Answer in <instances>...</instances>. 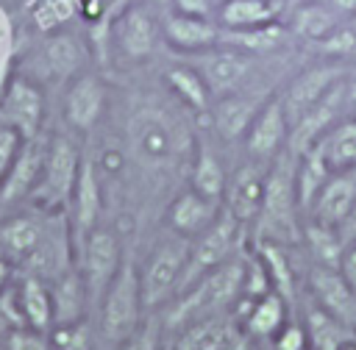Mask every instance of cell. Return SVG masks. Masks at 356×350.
<instances>
[{"instance_id":"cell-38","label":"cell","mask_w":356,"mask_h":350,"mask_svg":"<svg viewBox=\"0 0 356 350\" xmlns=\"http://www.w3.org/2000/svg\"><path fill=\"white\" fill-rule=\"evenodd\" d=\"M300 239L309 244V253L314 258V264H323V267H334L339 269V258H342V250H345V242L339 236L337 228L331 225H323V222H314L309 219Z\"/></svg>"},{"instance_id":"cell-7","label":"cell","mask_w":356,"mask_h":350,"mask_svg":"<svg viewBox=\"0 0 356 350\" xmlns=\"http://www.w3.org/2000/svg\"><path fill=\"white\" fill-rule=\"evenodd\" d=\"M0 122L11 125L22 139H33L44 128V92L25 72H14L0 89Z\"/></svg>"},{"instance_id":"cell-49","label":"cell","mask_w":356,"mask_h":350,"mask_svg":"<svg viewBox=\"0 0 356 350\" xmlns=\"http://www.w3.org/2000/svg\"><path fill=\"white\" fill-rule=\"evenodd\" d=\"M11 281H14V264L6 261V258H0V292H3Z\"/></svg>"},{"instance_id":"cell-50","label":"cell","mask_w":356,"mask_h":350,"mask_svg":"<svg viewBox=\"0 0 356 350\" xmlns=\"http://www.w3.org/2000/svg\"><path fill=\"white\" fill-rule=\"evenodd\" d=\"M345 100L348 103H356V69L353 72H345Z\"/></svg>"},{"instance_id":"cell-14","label":"cell","mask_w":356,"mask_h":350,"mask_svg":"<svg viewBox=\"0 0 356 350\" xmlns=\"http://www.w3.org/2000/svg\"><path fill=\"white\" fill-rule=\"evenodd\" d=\"M289 133V122L284 114V103L281 94L267 97V103L259 108L256 119L250 122L248 133H245V150L253 161L270 164L284 147H286V136Z\"/></svg>"},{"instance_id":"cell-31","label":"cell","mask_w":356,"mask_h":350,"mask_svg":"<svg viewBox=\"0 0 356 350\" xmlns=\"http://www.w3.org/2000/svg\"><path fill=\"white\" fill-rule=\"evenodd\" d=\"M331 178V167L325 164V156L320 150V144L298 153V164H295V192H298V208L300 214L309 211V206L314 203L317 192L323 189V183Z\"/></svg>"},{"instance_id":"cell-47","label":"cell","mask_w":356,"mask_h":350,"mask_svg":"<svg viewBox=\"0 0 356 350\" xmlns=\"http://www.w3.org/2000/svg\"><path fill=\"white\" fill-rule=\"evenodd\" d=\"M337 231H339V236H342V242H345V244H356V206H353V208H350V214L339 222V228H337Z\"/></svg>"},{"instance_id":"cell-13","label":"cell","mask_w":356,"mask_h":350,"mask_svg":"<svg viewBox=\"0 0 356 350\" xmlns=\"http://www.w3.org/2000/svg\"><path fill=\"white\" fill-rule=\"evenodd\" d=\"M348 69L339 67L337 61H325V64H314V67H306L300 75H295L289 81V86L281 92V103H284V114H286V122L289 128L345 75Z\"/></svg>"},{"instance_id":"cell-54","label":"cell","mask_w":356,"mask_h":350,"mask_svg":"<svg viewBox=\"0 0 356 350\" xmlns=\"http://www.w3.org/2000/svg\"><path fill=\"white\" fill-rule=\"evenodd\" d=\"M306 350H312V347H306Z\"/></svg>"},{"instance_id":"cell-41","label":"cell","mask_w":356,"mask_h":350,"mask_svg":"<svg viewBox=\"0 0 356 350\" xmlns=\"http://www.w3.org/2000/svg\"><path fill=\"white\" fill-rule=\"evenodd\" d=\"M0 350H53V347H50V336L44 331L17 328L0 342Z\"/></svg>"},{"instance_id":"cell-11","label":"cell","mask_w":356,"mask_h":350,"mask_svg":"<svg viewBox=\"0 0 356 350\" xmlns=\"http://www.w3.org/2000/svg\"><path fill=\"white\" fill-rule=\"evenodd\" d=\"M64 122L78 131V133H89L95 131V125L100 122L103 111H106V83L100 75L95 72H78L67 92H64Z\"/></svg>"},{"instance_id":"cell-4","label":"cell","mask_w":356,"mask_h":350,"mask_svg":"<svg viewBox=\"0 0 356 350\" xmlns=\"http://www.w3.org/2000/svg\"><path fill=\"white\" fill-rule=\"evenodd\" d=\"M81 161H83V153L72 136H67V133L47 136L44 167H42L39 183L31 194V206L39 211H47V214H61L70 206Z\"/></svg>"},{"instance_id":"cell-16","label":"cell","mask_w":356,"mask_h":350,"mask_svg":"<svg viewBox=\"0 0 356 350\" xmlns=\"http://www.w3.org/2000/svg\"><path fill=\"white\" fill-rule=\"evenodd\" d=\"M111 36L117 50L125 58H147L156 50V42L161 36V22L153 17L147 6H128L111 25Z\"/></svg>"},{"instance_id":"cell-21","label":"cell","mask_w":356,"mask_h":350,"mask_svg":"<svg viewBox=\"0 0 356 350\" xmlns=\"http://www.w3.org/2000/svg\"><path fill=\"white\" fill-rule=\"evenodd\" d=\"M267 103V94H248V92H228L211 100V125L222 142H236L248 133L250 122L256 119L259 108Z\"/></svg>"},{"instance_id":"cell-53","label":"cell","mask_w":356,"mask_h":350,"mask_svg":"<svg viewBox=\"0 0 356 350\" xmlns=\"http://www.w3.org/2000/svg\"><path fill=\"white\" fill-rule=\"evenodd\" d=\"M0 258H3V250H0Z\"/></svg>"},{"instance_id":"cell-51","label":"cell","mask_w":356,"mask_h":350,"mask_svg":"<svg viewBox=\"0 0 356 350\" xmlns=\"http://www.w3.org/2000/svg\"><path fill=\"white\" fill-rule=\"evenodd\" d=\"M339 350H356V342H353V339H348V342H345Z\"/></svg>"},{"instance_id":"cell-20","label":"cell","mask_w":356,"mask_h":350,"mask_svg":"<svg viewBox=\"0 0 356 350\" xmlns=\"http://www.w3.org/2000/svg\"><path fill=\"white\" fill-rule=\"evenodd\" d=\"M161 39L178 53H203L222 42V28L214 22V17L170 11L161 19Z\"/></svg>"},{"instance_id":"cell-3","label":"cell","mask_w":356,"mask_h":350,"mask_svg":"<svg viewBox=\"0 0 356 350\" xmlns=\"http://www.w3.org/2000/svg\"><path fill=\"white\" fill-rule=\"evenodd\" d=\"M142 311H145V303H142V289H139V269L125 256L97 306L100 339L108 347L122 344L128 336H134L142 328Z\"/></svg>"},{"instance_id":"cell-19","label":"cell","mask_w":356,"mask_h":350,"mask_svg":"<svg viewBox=\"0 0 356 350\" xmlns=\"http://www.w3.org/2000/svg\"><path fill=\"white\" fill-rule=\"evenodd\" d=\"M47 219L50 214L47 211H17L11 217H6L0 222V250H3V258L11 261L14 267H19L47 236Z\"/></svg>"},{"instance_id":"cell-45","label":"cell","mask_w":356,"mask_h":350,"mask_svg":"<svg viewBox=\"0 0 356 350\" xmlns=\"http://www.w3.org/2000/svg\"><path fill=\"white\" fill-rule=\"evenodd\" d=\"M172 11L192 14V17H214V3L211 0H172Z\"/></svg>"},{"instance_id":"cell-18","label":"cell","mask_w":356,"mask_h":350,"mask_svg":"<svg viewBox=\"0 0 356 350\" xmlns=\"http://www.w3.org/2000/svg\"><path fill=\"white\" fill-rule=\"evenodd\" d=\"M267 167L261 161H245L236 167V172L225 183V211L239 222L250 225L259 217L261 197H264V181H267Z\"/></svg>"},{"instance_id":"cell-44","label":"cell","mask_w":356,"mask_h":350,"mask_svg":"<svg viewBox=\"0 0 356 350\" xmlns=\"http://www.w3.org/2000/svg\"><path fill=\"white\" fill-rule=\"evenodd\" d=\"M156 347H159V331H156L153 322H147L145 328H139L134 336H128L114 350H156Z\"/></svg>"},{"instance_id":"cell-36","label":"cell","mask_w":356,"mask_h":350,"mask_svg":"<svg viewBox=\"0 0 356 350\" xmlns=\"http://www.w3.org/2000/svg\"><path fill=\"white\" fill-rule=\"evenodd\" d=\"M284 247L286 244H281V242L259 239L256 242V258L261 261V267L267 272L270 289H275L286 303H292L295 300V281H292V264H289V256Z\"/></svg>"},{"instance_id":"cell-6","label":"cell","mask_w":356,"mask_h":350,"mask_svg":"<svg viewBox=\"0 0 356 350\" xmlns=\"http://www.w3.org/2000/svg\"><path fill=\"white\" fill-rule=\"evenodd\" d=\"M122 258H125V253H122L117 231L97 225L86 233V239L78 247V267H81L83 281H86L89 306H95V308L100 306V300H103L111 278L117 275Z\"/></svg>"},{"instance_id":"cell-37","label":"cell","mask_w":356,"mask_h":350,"mask_svg":"<svg viewBox=\"0 0 356 350\" xmlns=\"http://www.w3.org/2000/svg\"><path fill=\"white\" fill-rule=\"evenodd\" d=\"M225 169L220 164V158L214 156V150L209 144H200L195 150V161H192V172H189V186L195 192H200L203 197L220 203L225 194Z\"/></svg>"},{"instance_id":"cell-8","label":"cell","mask_w":356,"mask_h":350,"mask_svg":"<svg viewBox=\"0 0 356 350\" xmlns=\"http://www.w3.org/2000/svg\"><path fill=\"white\" fill-rule=\"evenodd\" d=\"M239 231H242V225L228 211L220 208L217 219L203 233H197L195 242L189 244V258H186V272H184L181 294L192 283H197L206 272H211L217 264L228 261V256H231V250H234V244L239 239Z\"/></svg>"},{"instance_id":"cell-42","label":"cell","mask_w":356,"mask_h":350,"mask_svg":"<svg viewBox=\"0 0 356 350\" xmlns=\"http://www.w3.org/2000/svg\"><path fill=\"white\" fill-rule=\"evenodd\" d=\"M22 142H25V139H22L11 125H3V122H0V183H3L8 167L14 164V158H17L19 147H22Z\"/></svg>"},{"instance_id":"cell-25","label":"cell","mask_w":356,"mask_h":350,"mask_svg":"<svg viewBox=\"0 0 356 350\" xmlns=\"http://www.w3.org/2000/svg\"><path fill=\"white\" fill-rule=\"evenodd\" d=\"M47 283L53 294V325H70L83 319V311L89 306V292L81 267H67Z\"/></svg>"},{"instance_id":"cell-30","label":"cell","mask_w":356,"mask_h":350,"mask_svg":"<svg viewBox=\"0 0 356 350\" xmlns=\"http://www.w3.org/2000/svg\"><path fill=\"white\" fill-rule=\"evenodd\" d=\"M292 31L286 22L273 19L264 25H253V28H242V31H222V44L239 47L245 53H275L281 47H286Z\"/></svg>"},{"instance_id":"cell-33","label":"cell","mask_w":356,"mask_h":350,"mask_svg":"<svg viewBox=\"0 0 356 350\" xmlns=\"http://www.w3.org/2000/svg\"><path fill=\"white\" fill-rule=\"evenodd\" d=\"M286 325V300L267 289L261 297H256L245 314V331L259 339H275V333Z\"/></svg>"},{"instance_id":"cell-46","label":"cell","mask_w":356,"mask_h":350,"mask_svg":"<svg viewBox=\"0 0 356 350\" xmlns=\"http://www.w3.org/2000/svg\"><path fill=\"white\" fill-rule=\"evenodd\" d=\"M339 272H342L345 281L356 289V244H345L342 258H339Z\"/></svg>"},{"instance_id":"cell-52","label":"cell","mask_w":356,"mask_h":350,"mask_svg":"<svg viewBox=\"0 0 356 350\" xmlns=\"http://www.w3.org/2000/svg\"><path fill=\"white\" fill-rule=\"evenodd\" d=\"M292 3H303V0H292Z\"/></svg>"},{"instance_id":"cell-10","label":"cell","mask_w":356,"mask_h":350,"mask_svg":"<svg viewBox=\"0 0 356 350\" xmlns=\"http://www.w3.org/2000/svg\"><path fill=\"white\" fill-rule=\"evenodd\" d=\"M345 75L289 128V139H286V147L292 153H303L309 147H314L337 122H339V114L345 108Z\"/></svg>"},{"instance_id":"cell-5","label":"cell","mask_w":356,"mask_h":350,"mask_svg":"<svg viewBox=\"0 0 356 350\" xmlns=\"http://www.w3.org/2000/svg\"><path fill=\"white\" fill-rule=\"evenodd\" d=\"M186 258H189V242L184 236L167 239L150 250V256L145 258L139 269V289H142L145 311L161 308L164 303L181 294Z\"/></svg>"},{"instance_id":"cell-22","label":"cell","mask_w":356,"mask_h":350,"mask_svg":"<svg viewBox=\"0 0 356 350\" xmlns=\"http://www.w3.org/2000/svg\"><path fill=\"white\" fill-rule=\"evenodd\" d=\"M309 286H312L314 303L323 306L331 317H337L348 328L356 322V289L345 281L339 269L314 264L309 272Z\"/></svg>"},{"instance_id":"cell-48","label":"cell","mask_w":356,"mask_h":350,"mask_svg":"<svg viewBox=\"0 0 356 350\" xmlns=\"http://www.w3.org/2000/svg\"><path fill=\"white\" fill-rule=\"evenodd\" d=\"M342 19H353L356 17V0H325Z\"/></svg>"},{"instance_id":"cell-43","label":"cell","mask_w":356,"mask_h":350,"mask_svg":"<svg viewBox=\"0 0 356 350\" xmlns=\"http://www.w3.org/2000/svg\"><path fill=\"white\" fill-rule=\"evenodd\" d=\"M275 350H306L309 347V342H306V331H303V325H298V322H286L278 333H275Z\"/></svg>"},{"instance_id":"cell-15","label":"cell","mask_w":356,"mask_h":350,"mask_svg":"<svg viewBox=\"0 0 356 350\" xmlns=\"http://www.w3.org/2000/svg\"><path fill=\"white\" fill-rule=\"evenodd\" d=\"M44 150H47V136L44 133L22 142L14 164L8 167L3 183H0V208H8V206L22 203V200H31V194H33L39 178H42Z\"/></svg>"},{"instance_id":"cell-9","label":"cell","mask_w":356,"mask_h":350,"mask_svg":"<svg viewBox=\"0 0 356 350\" xmlns=\"http://www.w3.org/2000/svg\"><path fill=\"white\" fill-rule=\"evenodd\" d=\"M83 58H86V50L81 44L78 36L67 33V31H56V33H47L42 39V44L33 50L31 56V75L36 83L42 81H72L81 67H83ZM22 72V69H19Z\"/></svg>"},{"instance_id":"cell-26","label":"cell","mask_w":356,"mask_h":350,"mask_svg":"<svg viewBox=\"0 0 356 350\" xmlns=\"http://www.w3.org/2000/svg\"><path fill=\"white\" fill-rule=\"evenodd\" d=\"M175 350H245V342L231 322H222L220 317H203L184 325L175 339Z\"/></svg>"},{"instance_id":"cell-39","label":"cell","mask_w":356,"mask_h":350,"mask_svg":"<svg viewBox=\"0 0 356 350\" xmlns=\"http://www.w3.org/2000/svg\"><path fill=\"white\" fill-rule=\"evenodd\" d=\"M47 336H50L53 350H92L89 325L83 319L70 322V325H53L47 331Z\"/></svg>"},{"instance_id":"cell-2","label":"cell","mask_w":356,"mask_h":350,"mask_svg":"<svg viewBox=\"0 0 356 350\" xmlns=\"http://www.w3.org/2000/svg\"><path fill=\"white\" fill-rule=\"evenodd\" d=\"M181 122L161 106L145 103L131 111L125 125L128 161L147 172H164L181 153Z\"/></svg>"},{"instance_id":"cell-28","label":"cell","mask_w":356,"mask_h":350,"mask_svg":"<svg viewBox=\"0 0 356 350\" xmlns=\"http://www.w3.org/2000/svg\"><path fill=\"white\" fill-rule=\"evenodd\" d=\"M284 0H220L214 8V22L222 31H242L281 19Z\"/></svg>"},{"instance_id":"cell-24","label":"cell","mask_w":356,"mask_h":350,"mask_svg":"<svg viewBox=\"0 0 356 350\" xmlns=\"http://www.w3.org/2000/svg\"><path fill=\"white\" fill-rule=\"evenodd\" d=\"M220 214V203L203 197L200 192H195L192 186L184 189L181 194L172 197L170 208H167V219H170V228L184 236V239H195L197 233H203Z\"/></svg>"},{"instance_id":"cell-1","label":"cell","mask_w":356,"mask_h":350,"mask_svg":"<svg viewBox=\"0 0 356 350\" xmlns=\"http://www.w3.org/2000/svg\"><path fill=\"white\" fill-rule=\"evenodd\" d=\"M295 164L298 153L284 147L267 167V181H264V197L261 208L256 217V242L270 239L281 244H295L300 242V222H298V192H295Z\"/></svg>"},{"instance_id":"cell-23","label":"cell","mask_w":356,"mask_h":350,"mask_svg":"<svg viewBox=\"0 0 356 350\" xmlns=\"http://www.w3.org/2000/svg\"><path fill=\"white\" fill-rule=\"evenodd\" d=\"M353 206H356V169L331 172V178L323 183V189L317 192V197L306 214L314 222L339 228V222L350 214Z\"/></svg>"},{"instance_id":"cell-12","label":"cell","mask_w":356,"mask_h":350,"mask_svg":"<svg viewBox=\"0 0 356 350\" xmlns=\"http://www.w3.org/2000/svg\"><path fill=\"white\" fill-rule=\"evenodd\" d=\"M70 233H72V244L81 247V242L86 239V233L92 228H97L100 211H103V186H100V172L95 167L92 156H83L81 169H78V181L70 197Z\"/></svg>"},{"instance_id":"cell-35","label":"cell","mask_w":356,"mask_h":350,"mask_svg":"<svg viewBox=\"0 0 356 350\" xmlns=\"http://www.w3.org/2000/svg\"><path fill=\"white\" fill-rule=\"evenodd\" d=\"M317 144H320L331 172L356 169V117L339 119Z\"/></svg>"},{"instance_id":"cell-32","label":"cell","mask_w":356,"mask_h":350,"mask_svg":"<svg viewBox=\"0 0 356 350\" xmlns=\"http://www.w3.org/2000/svg\"><path fill=\"white\" fill-rule=\"evenodd\" d=\"M164 83L195 114H206L211 108V100L214 97H211L203 75L195 67H189V64H172V67H167L164 69Z\"/></svg>"},{"instance_id":"cell-40","label":"cell","mask_w":356,"mask_h":350,"mask_svg":"<svg viewBox=\"0 0 356 350\" xmlns=\"http://www.w3.org/2000/svg\"><path fill=\"white\" fill-rule=\"evenodd\" d=\"M317 50L328 58H345V56H353L356 53V31L350 22H342L339 28H334L325 39L314 42Z\"/></svg>"},{"instance_id":"cell-29","label":"cell","mask_w":356,"mask_h":350,"mask_svg":"<svg viewBox=\"0 0 356 350\" xmlns=\"http://www.w3.org/2000/svg\"><path fill=\"white\" fill-rule=\"evenodd\" d=\"M342 19L325 0H303V3H295L292 6V14H289V31L300 39H309V42H320L325 39L334 28H339Z\"/></svg>"},{"instance_id":"cell-17","label":"cell","mask_w":356,"mask_h":350,"mask_svg":"<svg viewBox=\"0 0 356 350\" xmlns=\"http://www.w3.org/2000/svg\"><path fill=\"white\" fill-rule=\"evenodd\" d=\"M253 67L250 53L231 47V44H217L200 53V75L211 92V97H222L228 92H236L239 83L248 78Z\"/></svg>"},{"instance_id":"cell-27","label":"cell","mask_w":356,"mask_h":350,"mask_svg":"<svg viewBox=\"0 0 356 350\" xmlns=\"http://www.w3.org/2000/svg\"><path fill=\"white\" fill-rule=\"evenodd\" d=\"M17 292V303L25 319V328L33 331H50L53 328V294H50V283L39 275H28L19 272V281L14 283Z\"/></svg>"},{"instance_id":"cell-34","label":"cell","mask_w":356,"mask_h":350,"mask_svg":"<svg viewBox=\"0 0 356 350\" xmlns=\"http://www.w3.org/2000/svg\"><path fill=\"white\" fill-rule=\"evenodd\" d=\"M303 331H306V342H309L312 350H339L350 339L348 336V325L339 322L337 317H331L317 303H309L306 306Z\"/></svg>"}]
</instances>
